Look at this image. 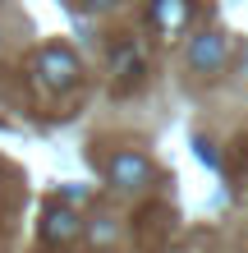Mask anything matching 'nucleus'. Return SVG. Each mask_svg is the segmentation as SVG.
I'll return each mask as SVG.
<instances>
[{
	"mask_svg": "<svg viewBox=\"0 0 248 253\" xmlns=\"http://www.w3.org/2000/svg\"><path fill=\"white\" fill-rule=\"evenodd\" d=\"M37 83L46 87V92H69V87L78 83V55L69 51V46H60V42H55V46H41L37 51Z\"/></svg>",
	"mask_w": 248,
	"mask_h": 253,
	"instance_id": "nucleus-1",
	"label": "nucleus"
},
{
	"mask_svg": "<svg viewBox=\"0 0 248 253\" xmlns=\"http://www.w3.org/2000/svg\"><path fill=\"white\" fill-rule=\"evenodd\" d=\"M225 60H230V42L221 33H202V37L188 42V65L198 74H221Z\"/></svg>",
	"mask_w": 248,
	"mask_h": 253,
	"instance_id": "nucleus-2",
	"label": "nucleus"
},
{
	"mask_svg": "<svg viewBox=\"0 0 248 253\" xmlns=\"http://www.w3.org/2000/svg\"><path fill=\"white\" fill-rule=\"evenodd\" d=\"M152 180V161L142 152H115L110 157V184L115 189H138Z\"/></svg>",
	"mask_w": 248,
	"mask_h": 253,
	"instance_id": "nucleus-3",
	"label": "nucleus"
},
{
	"mask_svg": "<svg viewBox=\"0 0 248 253\" xmlns=\"http://www.w3.org/2000/svg\"><path fill=\"white\" fill-rule=\"evenodd\" d=\"M152 23L161 28V33H179L188 23V0H152Z\"/></svg>",
	"mask_w": 248,
	"mask_h": 253,
	"instance_id": "nucleus-4",
	"label": "nucleus"
},
{
	"mask_svg": "<svg viewBox=\"0 0 248 253\" xmlns=\"http://www.w3.org/2000/svg\"><path fill=\"white\" fill-rule=\"evenodd\" d=\"M78 235V216H74V207H55V212L46 216V240L51 244H69Z\"/></svg>",
	"mask_w": 248,
	"mask_h": 253,
	"instance_id": "nucleus-5",
	"label": "nucleus"
},
{
	"mask_svg": "<svg viewBox=\"0 0 248 253\" xmlns=\"http://www.w3.org/2000/svg\"><path fill=\"white\" fill-rule=\"evenodd\" d=\"M87 235H92L97 244H115V235H120V230H115V221H110V216H97L92 226H87Z\"/></svg>",
	"mask_w": 248,
	"mask_h": 253,
	"instance_id": "nucleus-6",
	"label": "nucleus"
},
{
	"mask_svg": "<svg viewBox=\"0 0 248 253\" xmlns=\"http://www.w3.org/2000/svg\"><path fill=\"white\" fill-rule=\"evenodd\" d=\"M87 9H110V5H120V0H83Z\"/></svg>",
	"mask_w": 248,
	"mask_h": 253,
	"instance_id": "nucleus-7",
	"label": "nucleus"
}]
</instances>
